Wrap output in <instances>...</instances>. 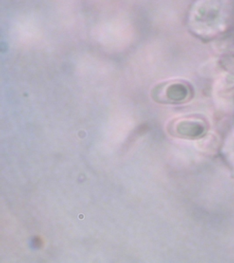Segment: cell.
Instances as JSON below:
<instances>
[{"instance_id":"4","label":"cell","mask_w":234,"mask_h":263,"mask_svg":"<svg viewBox=\"0 0 234 263\" xmlns=\"http://www.w3.org/2000/svg\"><path fill=\"white\" fill-rule=\"evenodd\" d=\"M219 65L224 71L234 77V52H228L222 55L219 60Z\"/></svg>"},{"instance_id":"3","label":"cell","mask_w":234,"mask_h":263,"mask_svg":"<svg viewBox=\"0 0 234 263\" xmlns=\"http://www.w3.org/2000/svg\"><path fill=\"white\" fill-rule=\"evenodd\" d=\"M207 130L206 121L196 117H185L172 121L169 131L176 137L196 139L203 137Z\"/></svg>"},{"instance_id":"1","label":"cell","mask_w":234,"mask_h":263,"mask_svg":"<svg viewBox=\"0 0 234 263\" xmlns=\"http://www.w3.org/2000/svg\"><path fill=\"white\" fill-rule=\"evenodd\" d=\"M223 15L220 0H196L190 11V22L195 28H215Z\"/></svg>"},{"instance_id":"2","label":"cell","mask_w":234,"mask_h":263,"mask_svg":"<svg viewBox=\"0 0 234 263\" xmlns=\"http://www.w3.org/2000/svg\"><path fill=\"white\" fill-rule=\"evenodd\" d=\"M194 90L188 82L182 80L162 82L154 88L153 98L161 104H179L188 102Z\"/></svg>"}]
</instances>
